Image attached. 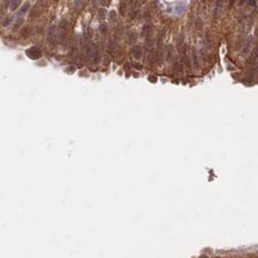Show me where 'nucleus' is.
<instances>
[{
    "label": "nucleus",
    "instance_id": "nucleus-5",
    "mask_svg": "<svg viewBox=\"0 0 258 258\" xmlns=\"http://www.w3.org/2000/svg\"><path fill=\"white\" fill-rule=\"evenodd\" d=\"M55 28L56 27L54 26H53L51 28H49V33H48V41H49V43H52V44H54V42L55 44V32H56Z\"/></svg>",
    "mask_w": 258,
    "mask_h": 258
},
{
    "label": "nucleus",
    "instance_id": "nucleus-20",
    "mask_svg": "<svg viewBox=\"0 0 258 258\" xmlns=\"http://www.w3.org/2000/svg\"><path fill=\"white\" fill-rule=\"evenodd\" d=\"M133 65H134V67H136L137 69H142V65H141V64H138V63H133Z\"/></svg>",
    "mask_w": 258,
    "mask_h": 258
},
{
    "label": "nucleus",
    "instance_id": "nucleus-21",
    "mask_svg": "<svg viewBox=\"0 0 258 258\" xmlns=\"http://www.w3.org/2000/svg\"><path fill=\"white\" fill-rule=\"evenodd\" d=\"M99 12H101V13H102V14H103V13H105V11H104V10H103V9H101V10H100V11H99ZM104 16H104V15H101V18H102V19H103V18H104Z\"/></svg>",
    "mask_w": 258,
    "mask_h": 258
},
{
    "label": "nucleus",
    "instance_id": "nucleus-7",
    "mask_svg": "<svg viewBox=\"0 0 258 258\" xmlns=\"http://www.w3.org/2000/svg\"><path fill=\"white\" fill-rule=\"evenodd\" d=\"M155 60H157V54L154 51H151L148 55V61L149 64H153Z\"/></svg>",
    "mask_w": 258,
    "mask_h": 258
},
{
    "label": "nucleus",
    "instance_id": "nucleus-2",
    "mask_svg": "<svg viewBox=\"0 0 258 258\" xmlns=\"http://www.w3.org/2000/svg\"><path fill=\"white\" fill-rule=\"evenodd\" d=\"M67 33H68V22L67 21H62L59 24V40L61 42H65L66 38H67Z\"/></svg>",
    "mask_w": 258,
    "mask_h": 258
},
{
    "label": "nucleus",
    "instance_id": "nucleus-16",
    "mask_svg": "<svg viewBox=\"0 0 258 258\" xmlns=\"http://www.w3.org/2000/svg\"><path fill=\"white\" fill-rule=\"evenodd\" d=\"M128 38H129V42H134V41L137 39V33L135 32H132V33H129L128 35Z\"/></svg>",
    "mask_w": 258,
    "mask_h": 258
},
{
    "label": "nucleus",
    "instance_id": "nucleus-4",
    "mask_svg": "<svg viewBox=\"0 0 258 258\" xmlns=\"http://www.w3.org/2000/svg\"><path fill=\"white\" fill-rule=\"evenodd\" d=\"M132 54H133V56H134L136 59H139L142 56V54H143V49H142V47L140 45H136L133 47L132 49Z\"/></svg>",
    "mask_w": 258,
    "mask_h": 258
},
{
    "label": "nucleus",
    "instance_id": "nucleus-17",
    "mask_svg": "<svg viewBox=\"0 0 258 258\" xmlns=\"http://www.w3.org/2000/svg\"><path fill=\"white\" fill-rule=\"evenodd\" d=\"M12 21H13V19L11 18V16H8V18H6V19L3 21L2 26H9V24L12 22Z\"/></svg>",
    "mask_w": 258,
    "mask_h": 258
},
{
    "label": "nucleus",
    "instance_id": "nucleus-15",
    "mask_svg": "<svg viewBox=\"0 0 258 258\" xmlns=\"http://www.w3.org/2000/svg\"><path fill=\"white\" fill-rule=\"evenodd\" d=\"M29 7H30V4H29L28 2H26V4H24V5L22 6V8H21V10L20 14H26V13L27 12V10L29 9Z\"/></svg>",
    "mask_w": 258,
    "mask_h": 258
},
{
    "label": "nucleus",
    "instance_id": "nucleus-14",
    "mask_svg": "<svg viewBox=\"0 0 258 258\" xmlns=\"http://www.w3.org/2000/svg\"><path fill=\"white\" fill-rule=\"evenodd\" d=\"M163 60H164V53L162 51H158V53H157V61L161 64V63H163Z\"/></svg>",
    "mask_w": 258,
    "mask_h": 258
},
{
    "label": "nucleus",
    "instance_id": "nucleus-11",
    "mask_svg": "<svg viewBox=\"0 0 258 258\" xmlns=\"http://www.w3.org/2000/svg\"><path fill=\"white\" fill-rule=\"evenodd\" d=\"M192 60H193V64L195 67H199V60H198V56H197V54L196 52L193 49V52H192Z\"/></svg>",
    "mask_w": 258,
    "mask_h": 258
},
{
    "label": "nucleus",
    "instance_id": "nucleus-9",
    "mask_svg": "<svg viewBox=\"0 0 258 258\" xmlns=\"http://www.w3.org/2000/svg\"><path fill=\"white\" fill-rule=\"evenodd\" d=\"M152 28V23H149V22H147V23L145 24V26H144V27H143V33H142V34H143V35L148 34V33L151 32Z\"/></svg>",
    "mask_w": 258,
    "mask_h": 258
},
{
    "label": "nucleus",
    "instance_id": "nucleus-1",
    "mask_svg": "<svg viewBox=\"0 0 258 258\" xmlns=\"http://www.w3.org/2000/svg\"><path fill=\"white\" fill-rule=\"evenodd\" d=\"M86 55L88 59L92 60L94 63H97L100 58L98 48L95 44H89L86 47Z\"/></svg>",
    "mask_w": 258,
    "mask_h": 258
},
{
    "label": "nucleus",
    "instance_id": "nucleus-12",
    "mask_svg": "<svg viewBox=\"0 0 258 258\" xmlns=\"http://www.w3.org/2000/svg\"><path fill=\"white\" fill-rule=\"evenodd\" d=\"M99 31H100L101 34L106 35L107 33H108V26H107V24L102 23L101 26H100V27H99Z\"/></svg>",
    "mask_w": 258,
    "mask_h": 258
},
{
    "label": "nucleus",
    "instance_id": "nucleus-6",
    "mask_svg": "<svg viewBox=\"0 0 258 258\" xmlns=\"http://www.w3.org/2000/svg\"><path fill=\"white\" fill-rule=\"evenodd\" d=\"M251 44H252V39L251 38H248L245 42V44L242 48V53H243L244 55H246L249 52V48H251Z\"/></svg>",
    "mask_w": 258,
    "mask_h": 258
},
{
    "label": "nucleus",
    "instance_id": "nucleus-8",
    "mask_svg": "<svg viewBox=\"0 0 258 258\" xmlns=\"http://www.w3.org/2000/svg\"><path fill=\"white\" fill-rule=\"evenodd\" d=\"M257 57H258V47H256V48L253 49V51H252L251 56H249V58H248V62H249V63L253 62L254 60L257 59Z\"/></svg>",
    "mask_w": 258,
    "mask_h": 258
},
{
    "label": "nucleus",
    "instance_id": "nucleus-13",
    "mask_svg": "<svg viewBox=\"0 0 258 258\" xmlns=\"http://www.w3.org/2000/svg\"><path fill=\"white\" fill-rule=\"evenodd\" d=\"M153 45H154V41H153V39L151 38V37H148V38L146 39V47H147V48H152Z\"/></svg>",
    "mask_w": 258,
    "mask_h": 258
},
{
    "label": "nucleus",
    "instance_id": "nucleus-18",
    "mask_svg": "<svg viewBox=\"0 0 258 258\" xmlns=\"http://www.w3.org/2000/svg\"><path fill=\"white\" fill-rule=\"evenodd\" d=\"M21 22H22V20H21V19H20V20L16 21V26H14V30L18 29V28L20 27V26L21 24Z\"/></svg>",
    "mask_w": 258,
    "mask_h": 258
},
{
    "label": "nucleus",
    "instance_id": "nucleus-3",
    "mask_svg": "<svg viewBox=\"0 0 258 258\" xmlns=\"http://www.w3.org/2000/svg\"><path fill=\"white\" fill-rule=\"evenodd\" d=\"M26 55L30 58V59H38L42 55V52H41L40 48L33 46L26 51Z\"/></svg>",
    "mask_w": 258,
    "mask_h": 258
},
{
    "label": "nucleus",
    "instance_id": "nucleus-10",
    "mask_svg": "<svg viewBox=\"0 0 258 258\" xmlns=\"http://www.w3.org/2000/svg\"><path fill=\"white\" fill-rule=\"evenodd\" d=\"M21 2L20 1V0H14V1H11V5H10V9L11 11H15L16 8H18L20 6Z\"/></svg>",
    "mask_w": 258,
    "mask_h": 258
},
{
    "label": "nucleus",
    "instance_id": "nucleus-22",
    "mask_svg": "<svg viewBox=\"0 0 258 258\" xmlns=\"http://www.w3.org/2000/svg\"><path fill=\"white\" fill-rule=\"evenodd\" d=\"M200 258H208L206 255H202V256H200Z\"/></svg>",
    "mask_w": 258,
    "mask_h": 258
},
{
    "label": "nucleus",
    "instance_id": "nucleus-19",
    "mask_svg": "<svg viewBox=\"0 0 258 258\" xmlns=\"http://www.w3.org/2000/svg\"><path fill=\"white\" fill-rule=\"evenodd\" d=\"M110 18H111L112 20H115V19L116 18V14H115V11H112V12L110 13Z\"/></svg>",
    "mask_w": 258,
    "mask_h": 258
}]
</instances>
